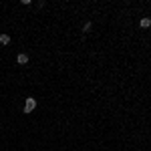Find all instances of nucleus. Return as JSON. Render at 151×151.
<instances>
[{
  "instance_id": "f257e3e1",
  "label": "nucleus",
  "mask_w": 151,
  "mask_h": 151,
  "mask_svg": "<svg viewBox=\"0 0 151 151\" xmlns=\"http://www.w3.org/2000/svg\"><path fill=\"white\" fill-rule=\"evenodd\" d=\"M36 105H38V103H36L35 97H26V101H24V109H22V111H24V113H32V111L36 109Z\"/></svg>"
},
{
  "instance_id": "f03ea898",
  "label": "nucleus",
  "mask_w": 151,
  "mask_h": 151,
  "mask_svg": "<svg viewBox=\"0 0 151 151\" xmlns=\"http://www.w3.org/2000/svg\"><path fill=\"white\" fill-rule=\"evenodd\" d=\"M16 63H18V65H26V63H28V55H26V52L16 55Z\"/></svg>"
},
{
  "instance_id": "7ed1b4c3",
  "label": "nucleus",
  "mask_w": 151,
  "mask_h": 151,
  "mask_svg": "<svg viewBox=\"0 0 151 151\" xmlns=\"http://www.w3.org/2000/svg\"><path fill=\"white\" fill-rule=\"evenodd\" d=\"M139 26H141V28H149V26H151V18H149V16H143V18L139 20Z\"/></svg>"
},
{
  "instance_id": "20e7f679",
  "label": "nucleus",
  "mask_w": 151,
  "mask_h": 151,
  "mask_svg": "<svg viewBox=\"0 0 151 151\" xmlns=\"http://www.w3.org/2000/svg\"><path fill=\"white\" fill-rule=\"evenodd\" d=\"M8 42H10V36L6 35V32H2V35H0V45H4V47H6Z\"/></svg>"
},
{
  "instance_id": "39448f33",
  "label": "nucleus",
  "mask_w": 151,
  "mask_h": 151,
  "mask_svg": "<svg viewBox=\"0 0 151 151\" xmlns=\"http://www.w3.org/2000/svg\"><path fill=\"white\" fill-rule=\"evenodd\" d=\"M93 28V22H85V26H83V32H89Z\"/></svg>"
}]
</instances>
